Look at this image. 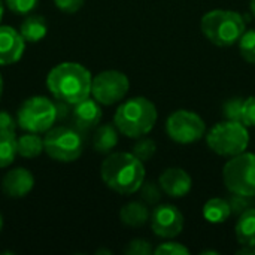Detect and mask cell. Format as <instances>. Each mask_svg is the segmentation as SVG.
<instances>
[{
    "label": "cell",
    "instance_id": "1",
    "mask_svg": "<svg viewBox=\"0 0 255 255\" xmlns=\"http://www.w3.org/2000/svg\"><path fill=\"white\" fill-rule=\"evenodd\" d=\"M93 76L87 67L75 61L54 66L46 76V87L55 100L76 105L91 96Z\"/></svg>",
    "mask_w": 255,
    "mask_h": 255
},
{
    "label": "cell",
    "instance_id": "2",
    "mask_svg": "<svg viewBox=\"0 0 255 255\" xmlns=\"http://www.w3.org/2000/svg\"><path fill=\"white\" fill-rule=\"evenodd\" d=\"M102 181L118 194H133L139 191L145 181L143 163L131 152H112L100 166Z\"/></svg>",
    "mask_w": 255,
    "mask_h": 255
},
{
    "label": "cell",
    "instance_id": "3",
    "mask_svg": "<svg viewBox=\"0 0 255 255\" xmlns=\"http://www.w3.org/2000/svg\"><path fill=\"white\" fill-rule=\"evenodd\" d=\"M157 121V108L146 97H133L121 103L114 115L118 131L127 137L139 139L148 134Z\"/></svg>",
    "mask_w": 255,
    "mask_h": 255
},
{
    "label": "cell",
    "instance_id": "4",
    "mask_svg": "<svg viewBox=\"0 0 255 255\" xmlns=\"http://www.w3.org/2000/svg\"><path fill=\"white\" fill-rule=\"evenodd\" d=\"M205 37L217 46H232L245 33V21L235 10L215 9L206 12L200 21Z\"/></svg>",
    "mask_w": 255,
    "mask_h": 255
},
{
    "label": "cell",
    "instance_id": "5",
    "mask_svg": "<svg viewBox=\"0 0 255 255\" xmlns=\"http://www.w3.org/2000/svg\"><path fill=\"white\" fill-rule=\"evenodd\" d=\"M208 146L218 155L235 157L245 152L250 145V133L241 121H223L215 124L206 136Z\"/></svg>",
    "mask_w": 255,
    "mask_h": 255
},
{
    "label": "cell",
    "instance_id": "6",
    "mask_svg": "<svg viewBox=\"0 0 255 255\" xmlns=\"http://www.w3.org/2000/svg\"><path fill=\"white\" fill-rule=\"evenodd\" d=\"M43 151L49 158L60 163L76 161L84 151L82 133L76 127H52L43 137Z\"/></svg>",
    "mask_w": 255,
    "mask_h": 255
},
{
    "label": "cell",
    "instance_id": "7",
    "mask_svg": "<svg viewBox=\"0 0 255 255\" xmlns=\"http://www.w3.org/2000/svg\"><path fill=\"white\" fill-rule=\"evenodd\" d=\"M57 121L55 102L45 96L27 99L16 112V123L24 131L46 133Z\"/></svg>",
    "mask_w": 255,
    "mask_h": 255
},
{
    "label": "cell",
    "instance_id": "8",
    "mask_svg": "<svg viewBox=\"0 0 255 255\" xmlns=\"http://www.w3.org/2000/svg\"><path fill=\"white\" fill-rule=\"evenodd\" d=\"M223 181L232 194L255 196V154L242 152L226 163Z\"/></svg>",
    "mask_w": 255,
    "mask_h": 255
},
{
    "label": "cell",
    "instance_id": "9",
    "mask_svg": "<svg viewBox=\"0 0 255 255\" xmlns=\"http://www.w3.org/2000/svg\"><path fill=\"white\" fill-rule=\"evenodd\" d=\"M166 131L176 143L187 145L200 140L206 133V126L196 112L179 109L169 115L166 121Z\"/></svg>",
    "mask_w": 255,
    "mask_h": 255
},
{
    "label": "cell",
    "instance_id": "10",
    "mask_svg": "<svg viewBox=\"0 0 255 255\" xmlns=\"http://www.w3.org/2000/svg\"><path fill=\"white\" fill-rule=\"evenodd\" d=\"M130 81L126 73L120 70H103L93 78L91 96L100 105H115L121 102L128 93Z\"/></svg>",
    "mask_w": 255,
    "mask_h": 255
},
{
    "label": "cell",
    "instance_id": "11",
    "mask_svg": "<svg viewBox=\"0 0 255 255\" xmlns=\"http://www.w3.org/2000/svg\"><path fill=\"white\" fill-rule=\"evenodd\" d=\"M184 215L173 205H160L151 215V229L155 236L173 239L184 230Z\"/></svg>",
    "mask_w": 255,
    "mask_h": 255
},
{
    "label": "cell",
    "instance_id": "12",
    "mask_svg": "<svg viewBox=\"0 0 255 255\" xmlns=\"http://www.w3.org/2000/svg\"><path fill=\"white\" fill-rule=\"evenodd\" d=\"M25 49V40L18 30L9 25H0V66L15 64L21 60Z\"/></svg>",
    "mask_w": 255,
    "mask_h": 255
},
{
    "label": "cell",
    "instance_id": "13",
    "mask_svg": "<svg viewBox=\"0 0 255 255\" xmlns=\"http://www.w3.org/2000/svg\"><path fill=\"white\" fill-rule=\"evenodd\" d=\"M34 187V176L25 167H16L7 172L1 179V190L10 199L25 197Z\"/></svg>",
    "mask_w": 255,
    "mask_h": 255
},
{
    "label": "cell",
    "instance_id": "14",
    "mask_svg": "<svg viewBox=\"0 0 255 255\" xmlns=\"http://www.w3.org/2000/svg\"><path fill=\"white\" fill-rule=\"evenodd\" d=\"M158 184L164 194L173 199H179L190 193L193 181L187 170L181 167H169L160 175Z\"/></svg>",
    "mask_w": 255,
    "mask_h": 255
},
{
    "label": "cell",
    "instance_id": "15",
    "mask_svg": "<svg viewBox=\"0 0 255 255\" xmlns=\"http://www.w3.org/2000/svg\"><path fill=\"white\" fill-rule=\"evenodd\" d=\"M102 108L100 103L93 97V99H85L76 105H73L72 111V120L75 127L82 133V131H90L96 128L102 120Z\"/></svg>",
    "mask_w": 255,
    "mask_h": 255
},
{
    "label": "cell",
    "instance_id": "16",
    "mask_svg": "<svg viewBox=\"0 0 255 255\" xmlns=\"http://www.w3.org/2000/svg\"><path fill=\"white\" fill-rule=\"evenodd\" d=\"M19 33L25 42H30V43L40 42L48 33V22L42 15L30 13L28 16L22 19L19 25Z\"/></svg>",
    "mask_w": 255,
    "mask_h": 255
},
{
    "label": "cell",
    "instance_id": "17",
    "mask_svg": "<svg viewBox=\"0 0 255 255\" xmlns=\"http://www.w3.org/2000/svg\"><path fill=\"white\" fill-rule=\"evenodd\" d=\"M120 220L128 227H142L149 220V211L146 203L130 202L124 205L120 211Z\"/></svg>",
    "mask_w": 255,
    "mask_h": 255
},
{
    "label": "cell",
    "instance_id": "18",
    "mask_svg": "<svg viewBox=\"0 0 255 255\" xmlns=\"http://www.w3.org/2000/svg\"><path fill=\"white\" fill-rule=\"evenodd\" d=\"M118 128L115 124H103L97 127L93 136V148L100 154H109L118 145Z\"/></svg>",
    "mask_w": 255,
    "mask_h": 255
},
{
    "label": "cell",
    "instance_id": "19",
    "mask_svg": "<svg viewBox=\"0 0 255 255\" xmlns=\"http://www.w3.org/2000/svg\"><path fill=\"white\" fill-rule=\"evenodd\" d=\"M235 230L241 245L255 247V208H250L239 215Z\"/></svg>",
    "mask_w": 255,
    "mask_h": 255
},
{
    "label": "cell",
    "instance_id": "20",
    "mask_svg": "<svg viewBox=\"0 0 255 255\" xmlns=\"http://www.w3.org/2000/svg\"><path fill=\"white\" fill-rule=\"evenodd\" d=\"M230 215H232V209H230L229 200L214 197L208 200L203 206V217L208 223L221 224V223H226L230 218Z\"/></svg>",
    "mask_w": 255,
    "mask_h": 255
},
{
    "label": "cell",
    "instance_id": "21",
    "mask_svg": "<svg viewBox=\"0 0 255 255\" xmlns=\"http://www.w3.org/2000/svg\"><path fill=\"white\" fill-rule=\"evenodd\" d=\"M16 146H18V155L24 158H34L39 157L40 152L43 151V139L39 136V133L27 131L25 134L16 139Z\"/></svg>",
    "mask_w": 255,
    "mask_h": 255
},
{
    "label": "cell",
    "instance_id": "22",
    "mask_svg": "<svg viewBox=\"0 0 255 255\" xmlns=\"http://www.w3.org/2000/svg\"><path fill=\"white\" fill-rule=\"evenodd\" d=\"M15 131H0V169L10 166L18 154Z\"/></svg>",
    "mask_w": 255,
    "mask_h": 255
},
{
    "label": "cell",
    "instance_id": "23",
    "mask_svg": "<svg viewBox=\"0 0 255 255\" xmlns=\"http://www.w3.org/2000/svg\"><path fill=\"white\" fill-rule=\"evenodd\" d=\"M238 43L242 58L251 64H255V30H245Z\"/></svg>",
    "mask_w": 255,
    "mask_h": 255
},
{
    "label": "cell",
    "instance_id": "24",
    "mask_svg": "<svg viewBox=\"0 0 255 255\" xmlns=\"http://www.w3.org/2000/svg\"><path fill=\"white\" fill-rule=\"evenodd\" d=\"M140 191V199L143 200V203L146 205H157L160 200H161V187L158 182H154V181H143V184L140 185L139 188Z\"/></svg>",
    "mask_w": 255,
    "mask_h": 255
},
{
    "label": "cell",
    "instance_id": "25",
    "mask_svg": "<svg viewBox=\"0 0 255 255\" xmlns=\"http://www.w3.org/2000/svg\"><path fill=\"white\" fill-rule=\"evenodd\" d=\"M155 149H157V146H155V142L152 139H140V140H137L134 143V146L131 149V154L134 157H137L142 163H145V161H149L154 157Z\"/></svg>",
    "mask_w": 255,
    "mask_h": 255
},
{
    "label": "cell",
    "instance_id": "26",
    "mask_svg": "<svg viewBox=\"0 0 255 255\" xmlns=\"http://www.w3.org/2000/svg\"><path fill=\"white\" fill-rule=\"evenodd\" d=\"M242 106H244V99L235 97V99L227 100L223 106V114L226 120L242 123Z\"/></svg>",
    "mask_w": 255,
    "mask_h": 255
},
{
    "label": "cell",
    "instance_id": "27",
    "mask_svg": "<svg viewBox=\"0 0 255 255\" xmlns=\"http://www.w3.org/2000/svg\"><path fill=\"white\" fill-rule=\"evenodd\" d=\"M39 0H4L7 9L18 15H27L34 10Z\"/></svg>",
    "mask_w": 255,
    "mask_h": 255
},
{
    "label": "cell",
    "instance_id": "28",
    "mask_svg": "<svg viewBox=\"0 0 255 255\" xmlns=\"http://www.w3.org/2000/svg\"><path fill=\"white\" fill-rule=\"evenodd\" d=\"M229 203H230L232 214L241 215V214H244L247 209L253 208V197L244 196V194H233V196L229 199Z\"/></svg>",
    "mask_w": 255,
    "mask_h": 255
},
{
    "label": "cell",
    "instance_id": "29",
    "mask_svg": "<svg viewBox=\"0 0 255 255\" xmlns=\"http://www.w3.org/2000/svg\"><path fill=\"white\" fill-rule=\"evenodd\" d=\"M124 254L127 255H149L154 254V250L151 247V242L145 239H133L128 242V245L124 250Z\"/></svg>",
    "mask_w": 255,
    "mask_h": 255
},
{
    "label": "cell",
    "instance_id": "30",
    "mask_svg": "<svg viewBox=\"0 0 255 255\" xmlns=\"http://www.w3.org/2000/svg\"><path fill=\"white\" fill-rule=\"evenodd\" d=\"M155 255H188L190 250L178 242H164L154 250Z\"/></svg>",
    "mask_w": 255,
    "mask_h": 255
},
{
    "label": "cell",
    "instance_id": "31",
    "mask_svg": "<svg viewBox=\"0 0 255 255\" xmlns=\"http://www.w3.org/2000/svg\"><path fill=\"white\" fill-rule=\"evenodd\" d=\"M242 123L247 127H255V96H251V97L244 100Z\"/></svg>",
    "mask_w": 255,
    "mask_h": 255
},
{
    "label": "cell",
    "instance_id": "32",
    "mask_svg": "<svg viewBox=\"0 0 255 255\" xmlns=\"http://www.w3.org/2000/svg\"><path fill=\"white\" fill-rule=\"evenodd\" d=\"M84 3L85 0H54V4L66 13L78 12L84 6Z\"/></svg>",
    "mask_w": 255,
    "mask_h": 255
},
{
    "label": "cell",
    "instance_id": "33",
    "mask_svg": "<svg viewBox=\"0 0 255 255\" xmlns=\"http://www.w3.org/2000/svg\"><path fill=\"white\" fill-rule=\"evenodd\" d=\"M18 123L7 111H0V131H15Z\"/></svg>",
    "mask_w": 255,
    "mask_h": 255
},
{
    "label": "cell",
    "instance_id": "34",
    "mask_svg": "<svg viewBox=\"0 0 255 255\" xmlns=\"http://www.w3.org/2000/svg\"><path fill=\"white\" fill-rule=\"evenodd\" d=\"M70 106L69 103L63 100H55V109H57V120H64L70 115Z\"/></svg>",
    "mask_w": 255,
    "mask_h": 255
},
{
    "label": "cell",
    "instance_id": "35",
    "mask_svg": "<svg viewBox=\"0 0 255 255\" xmlns=\"http://www.w3.org/2000/svg\"><path fill=\"white\" fill-rule=\"evenodd\" d=\"M238 254L255 255V247H250V245H244V248H242V250H239V251H238Z\"/></svg>",
    "mask_w": 255,
    "mask_h": 255
},
{
    "label": "cell",
    "instance_id": "36",
    "mask_svg": "<svg viewBox=\"0 0 255 255\" xmlns=\"http://www.w3.org/2000/svg\"><path fill=\"white\" fill-rule=\"evenodd\" d=\"M250 7H251V12H253V15L255 16V0H251V1H250Z\"/></svg>",
    "mask_w": 255,
    "mask_h": 255
},
{
    "label": "cell",
    "instance_id": "37",
    "mask_svg": "<svg viewBox=\"0 0 255 255\" xmlns=\"http://www.w3.org/2000/svg\"><path fill=\"white\" fill-rule=\"evenodd\" d=\"M3 12H4V6H3V1L0 0V21L3 18Z\"/></svg>",
    "mask_w": 255,
    "mask_h": 255
},
{
    "label": "cell",
    "instance_id": "38",
    "mask_svg": "<svg viewBox=\"0 0 255 255\" xmlns=\"http://www.w3.org/2000/svg\"><path fill=\"white\" fill-rule=\"evenodd\" d=\"M1 93H3V78L0 75V99H1Z\"/></svg>",
    "mask_w": 255,
    "mask_h": 255
},
{
    "label": "cell",
    "instance_id": "39",
    "mask_svg": "<svg viewBox=\"0 0 255 255\" xmlns=\"http://www.w3.org/2000/svg\"><path fill=\"white\" fill-rule=\"evenodd\" d=\"M1 229H3V217L0 214V232H1Z\"/></svg>",
    "mask_w": 255,
    "mask_h": 255
}]
</instances>
